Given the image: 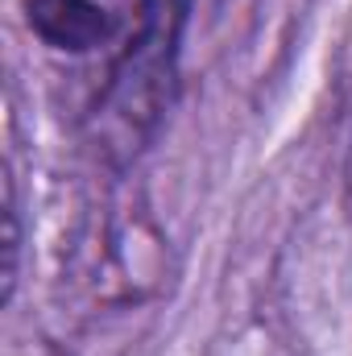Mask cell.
Instances as JSON below:
<instances>
[{"label":"cell","mask_w":352,"mask_h":356,"mask_svg":"<svg viewBox=\"0 0 352 356\" xmlns=\"http://www.w3.org/2000/svg\"><path fill=\"white\" fill-rule=\"evenodd\" d=\"M29 29L63 54H88L108 42L112 21L95 0H25Z\"/></svg>","instance_id":"cell-2"},{"label":"cell","mask_w":352,"mask_h":356,"mask_svg":"<svg viewBox=\"0 0 352 356\" xmlns=\"http://www.w3.org/2000/svg\"><path fill=\"white\" fill-rule=\"evenodd\" d=\"M182 0H141L137 4V33L125 42L112 79L95 104L99 149L116 154L120 162L133 158L158 129L170 91H175L178 29H182Z\"/></svg>","instance_id":"cell-1"},{"label":"cell","mask_w":352,"mask_h":356,"mask_svg":"<svg viewBox=\"0 0 352 356\" xmlns=\"http://www.w3.org/2000/svg\"><path fill=\"white\" fill-rule=\"evenodd\" d=\"M17 266H21V220H17V191H13V178L4 182V290L0 298L8 302L13 290H17Z\"/></svg>","instance_id":"cell-3"}]
</instances>
